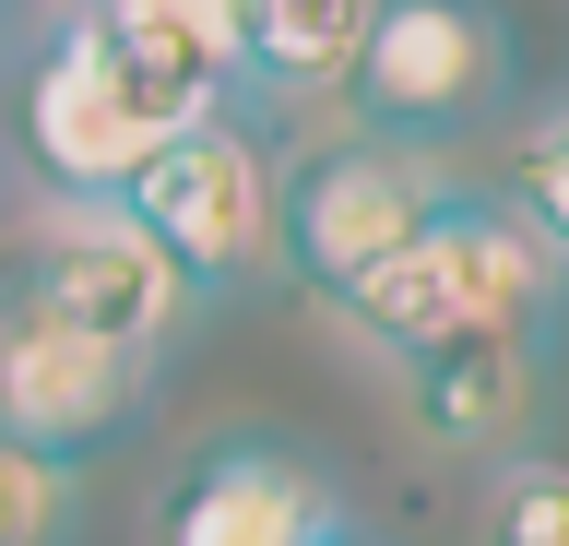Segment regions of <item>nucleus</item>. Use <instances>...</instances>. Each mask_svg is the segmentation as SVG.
<instances>
[{
    "label": "nucleus",
    "mask_w": 569,
    "mask_h": 546,
    "mask_svg": "<svg viewBox=\"0 0 569 546\" xmlns=\"http://www.w3.org/2000/svg\"><path fill=\"white\" fill-rule=\"evenodd\" d=\"M119 215L178 274V297H226L273 261V155L249 143L238 119H202V131L154 143L119 179Z\"/></svg>",
    "instance_id": "20e7f679"
},
{
    "label": "nucleus",
    "mask_w": 569,
    "mask_h": 546,
    "mask_svg": "<svg viewBox=\"0 0 569 546\" xmlns=\"http://www.w3.org/2000/svg\"><path fill=\"white\" fill-rule=\"evenodd\" d=\"M71 535V464H36L0 439V546H60Z\"/></svg>",
    "instance_id": "f8f14e48"
},
{
    "label": "nucleus",
    "mask_w": 569,
    "mask_h": 546,
    "mask_svg": "<svg viewBox=\"0 0 569 546\" xmlns=\"http://www.w3.org/2000/svg\"><path fill=\"white\" fill-rule=\"evenodd\" d=\"M249 12L238 0H107L48 24L24 60V155L60 202H119L154 143L226 119Z\"/></svg>",
    "instance_id": "f257e3e1"
},
{
    "label": "nucleus",
    "mask_w": 569,
    "mask_h": 546,
    "mask_svg": "<svg viewBox=\"0 0 569 546\" xmlns=\"http://www.w3.org/2000/svg\"><path fill=\"white\" fill-rule=\"evenodd\" d=\"M498 72H510V48H498L487 12H451V0H391V12H368V37H356V131L368 143H451L462 119L498 96Z\"/></svg>",
    "instance_id": "423d86ee"
},
{
    "label": "nucleus",
    "mask_w": 569,
    "mask_h": 546,
    "mask_svg": "<svg viewBox=\"0 0 569 546\" xmlns=\"http://www.w3.org/2000/svg\"><path fill=\"white\" fill-rule=\"evenodd\" d=\"M356 37H368L356 0H261V12H249V48H238V83L332 96V83L356 72Z\"/></svg>",
    "instance_id": "9d476101"
},
{
    "label": "nucleus",
    "mask_w": 569,
    "mask_h": 546,
    "mask_svg": "<svg viewBox=\"0 0 569 546\" xmlns=\"http://www.w3.org/2000/svg\"><path fill=\"white\" fill-rule=\"evenodd\" d=\"M320 535H345L332 475L309 451H284V439L190 451V475L167 487V523H154V546H320Z\"/></svg>",
    "instance_id": "6e6552de"
},
{
    "label": "nucleus",
    "mask_w": 569,
    "mask_h": 546,
    "mask_svg": "<svg viewBox=\"0 0 569 546\" xmlns=\"http://www.w3.org/2000/svg\"><path fill=\"white\" fill-rule=\"evenodd\" d=\"M403 380H416V428L427 439L487 451V439L522 428V404H533V332H462V345H427V357H403Z\"/></svg>",
    "instance_id": "1a4fd4ad"
},
{
    "label": "nucleus",
    "mask_w": 569,
    "mask_h": 546,
    "mask_svg": "<svg viewBox=\"0 0 569 546\" xmlns=\"http://www.w3.org/2000/svg\"><path fill=\"white\" fill-rule=\"evenodd\" d=\"M320 546H356V535H320Z\"/></svg>",
    "instance_id": "ddd939ff"
},
{
    "label": "nucleus",
    "mask_w": 569,
    "mask_h": 546,
    "mask_svg": "<svg viewBox=\"0 0 569 546\" xmlns=\"http://www.w3.org/2000/svg\"><path fill=\"white\" fill-rule=\"evenodd\" d=\"M451 202V179L403 143H368V131H320L273 167V261L309 297H345L356 274H380L427 215Z\"/></svg>",
    "instance_id": "7ed1b4c3"
},
{
    "label": "nucleus",
    "mask_w": 569,
    "mask_h": 546,
    "mask_svg": "<svg viewBox=\"0 0 569 546\" xmlns=\"http://www.w3.org/2000/svg\"><path fill=\"white\" fill-rule=\"evenodd\" d=\"M142 380L154 368H131V357H107V345H83L71 321H48L24 297V274L0 261V439L12 451H36V464L107 451L142 416Z\"/></svg>",
    "instance_id": "0eeeda50"
},
{
    "label": "nucleus",
    "mask_w": 569,
    "mask_h": 546,
    "mask_svg": "<svg viewBox=\"0 0 569 546\" xmlns=\"http://www.w3.org/2000/svg\"><path fill=\"white\" fill-rule=\"evenodd\" d=\"M12 274H24V297L48 309V321H71L83 345H107V357H131V368H154L167 332L190 321L178 274L131 238L119 202H60V215L12 250Z\"/></svg>",
    "instance_id": "39448f33"
},
{
    "label": "nucleus",
    "mask_w": 569,
    "mask_h": 546,
    "mask_svg": "<svg viewBox=\"0 0 569 546\" xmlns=\"http://www.w3.org/2000/svg\"><path fill=\"white\" fill-rule=\"evenodd\" d=\"M546 286H558V250H546V238H522L498 202H439V215H427L380 274H356L332 309H345L368 345H391V357H427V345H462V332H533Z\"/></svg>",
    "instance_id": "f03ea898"
},
{
    "label": "nucleus",
    "mask_w": 569,
    "mask_h": 546,
    "mask_svg": "<svg viewBox=\"0 0 569 546\" xmlns=\"http://www.w3.org/2000/svg\"><path fill=\"white\" fill-rule=\"evenodd\" d=\"M487 546H569V475L558 451H522L487 499Z\"/></svg>",
    "instance_id": "9b49d317"
}]
</instances>
